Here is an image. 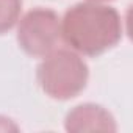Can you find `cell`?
Wrapping results in <instances>:
<instances>
[{
	"instance_id": "3",
	"label": "cell",
	"mask_w": 133,
	"mask_h": 133,
	"mask_svg": "<svg viewBox=\"0 0 133 133\" xmlns=\"http://www.w3.org/2000/svg\"><path fill=\"white\" fill-rule=\"evenodd\" d=\"M59 38L61 21L52 10L38 6L17 21L19 47L31 56H45L56 49Z\"/></svg>"
},
{
	"instance_id": "5",
	"label": "cell",
	"mask_w": 133,
	"mask_h": 133,
	"mask_svg": "<svg viewBox=\"0 0 133 133\" xmlns=\"http://www.w3.org/2000/svg\"><path fill=\"white\" fill-rule=\"evenodd\" d=\"M89 2H103V0H89Z\"/></svg>"
},
{
	"instance_id": "4",
	"label": "cell",
	"mask_w": 133,
	"mask_h": 133,
	"mask_svg": "<svg viewBox=\"0 0 133 133\" xmlns=\"http://www.w3.org/2000/svg\"><path fill=\"white\" fill-rule=\"evenodd\" d=\"M22 11V0H0V35L11 30Z\"/></svg>"
},
{
	"instance_id": "1",
	"label": "cell",
	"mask_w": 133,
	"mask_h": 133,
	"mask_svg": "<svg viewBox=\"0 0 133 133\" xmlns=\"http://www.w3.org/2000/svg\"><path fill=\"white\" fill-rule=\"evenodd\" d=\"M61 36L75 52L96 56L121 39V17L111 6L77 3L64 13Z\"/></svg>"
},
{
	"instance_id": "2",
	"label": "cell",
	"mask_w": 133,
	"mask_h": 133,
	"mask_svg": "<svg viewBox=\"0 0 133 133\" xmlns=\"http://www.w3.org/2000/svg\"><path fill=\"white\" fill-rule=\"evenodd\" d=\"M88 64L82 56L68 49H55L42 56L38 66V82L42 91L58 100L77 97L88 83Z\"/></svg>"
}]
</instances>
